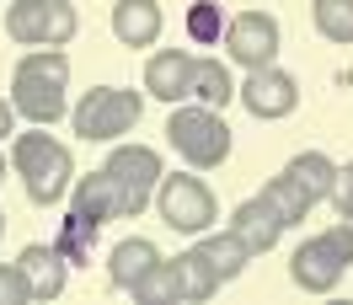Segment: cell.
Returning <instances> with one entry per match:
<instances>
[{
	"instance_id": "2e32d148",
	"label": "cell",
	"mask_w": 353,
	"mask_h": 305,
	"mask_svg": "<svg viewBox=\"0 0 353 305\" xmlns=\"http://www.w3.org/2000/svg\"><path fill=\"white\" fill-rule=\"evenodd\" d=\"M155 262H161V252H155V241H145V236H129V241H118L112 246V262H108V279H112V289H123L129 295L134 284L150 273Z\"/></svg>"
},
{
	"instance_id": "8fae6325",
	"label": "cell",
	"mask_w": 353,
	"mask_h": 305,
	"mask_svg": "<svg viewBox=\"0 0 353 305\" xmlns=\"http://www.w3.org/2000/svg\"><path fill=\"white\" fill-rule=\"evenodd\" d=\"M230 230L246 241V252H252V257H263V252H273V246H279V236H284L289 225H284V215H279V209L257 193V198H246V204H236Z\"/></svg>"
},
{
	"instance_id": "9c48e42d",
	"label": "cell",
	"mask_w": 353,
	"mask_h": 305,
	"mask_svg": "<svg viewBox=\"0 0 353 305\" xmlns=\"http://www.w3.org/2000/svg\"><path fill=\"white\" fill-rule=\"evenodd\" d=\"M225 54L236 59L241 70H268L279 59V43H284V32L279 22L268 17V11H241V17H230L225 22Z\"/></svg>"
},
{
	"instance_id": "f546056e",
	"label": "cell",
	"mask_w": 353,
	"mask_h": 305,
	"mask_svg": "<svg viewBox=\"0 0 353 305\" xmlns=\"http://www.w3.org/2000/svg\"><path fill=\"white\" fill-rule=\"evenodd\" d=\"M0 236H6V215H0Z\"/></svg>"
},
{
	"instance_id": "6da1fadb",
	"label": "cell",
	"mask_w": 353,
	"mask_h": 305,
	"mask_svg": "<svg viewBox=\"0 0 353 305\" xmlns=\"http://www.w3.org/2000/svg\"><path fill=\"white\" fill-rule=\"evenodd\" d=\"M65 86H70V54L65 48H32V54H22L17 70H11V108L22 112L27 124L54 129L70 112Z\"/></svg>"
},
{
	"instance_id": "9a60e30c",
	"label": "cell",
	"mask_w": 353,
	"mask_h": 305,
	"mask_svg": "<svg viewBox=\"0 0 353 305\" xmlns=\"http://www.w3.org/2000/svg\"><path fill=\"white\" fill-rule=\"evenodd\" d=\"M70 215L91 219L97 230H102L108 219H123V215H118V188H112V177L108 172L75 177V182H70Z\"/></svg>"
},
{
	"instance_id": "44dd1931",
	"label": "cell",
	"mask_w": 353,
	"mask_h": 305,
	"mask_svg": "<svg viewBox=\"0 0 353 305\" xmlns=\"http://www.w3.org/2000/svg\"><path fill=\"white\" fill-rule=\"evenodd\" d=\"M263 198L273 204V209H279V215H284V225H305V215L316 209V198H310L289 172H279L273 182H263Z\"/></svg>"
},
{
	"instance_id": "e0dca14e",
	"label": "cell",
	"mask_w": 353,
	"mask_h": 305,
	"mask_svg": "<svg viewBox=\"0 0 353 305\" xmlns=\"http://www.w3.org/2000/svg\"><path fill=\"white\" fill-rule=\"evenodd\" d=\"M199 252L209 257V268L220 273V284L241 279V273H246V262H252V252H246V241L236 236V230H203Z\"/></svg>"
},
{
	"instance_id": "484cf974",
	"label": "cell",
	"mask_w": 353,
	"mask_h": 305,
	"mask_svg": "<svg viewBox=\"0 0 353 305\" xmlns=\"http://www.w3.org/2000/svg\"><path fill=\"white\" fill-rule=\"evenodd\" d=\"M0 305H32V279L22 262H0Z\"/></svg>"
},
{
	"instance_id": "ac0fdd59",
	"label": "cell",
	"mask_w": 353,
	"mask_h": 305,
	"mask_svg": "<svg viewBox=\"0 0 353 305\" xmlns=\"http://www.w3.org/2000/svg\"><path fill=\"white\" fill-rule=\"evenodd\" d=\"M284 172L294 177V182H300V188H305L316 204L337 193V161H332V155H321V150H300V155L284 166Z\"/></svg>"
},
{
	"instance_id": "ffe728a7",
	"label": "cell",
	"mask_w": 353,
	"mask_h": 305,
	"mask_svg": "<svg viewBox=\"0 0 353 305\" xmlns=\"http://www.w3.org/2000/svg\"><path fill=\"white\" fill-rule=\"evenodd\" d=\"M176 279H182V300H214V289H220V273H214V268H209V257H203L199 246H193V252H176Z\"/></svg>"
},
{
	"instance_id": "603a6c76",
	"label": "cell",
	"mask_w": 353,
	"mask_h": 305,
	"mask_svg": "<svg viewBox=\"0 0 353 305\" xmlns=\"http://www.w3.org/2000/svg\"><path fill=\"white\" fill-rule=\"evenodd\" d=\"M310 22L327 43H353V0H310Z\"/></svg>"
},
{
	"instance_id": "7a4b0ae2",
	"label": "cell",
	"mask_w": 353,
	"mask_h": 305,
	"mask_svg": "<svg viewBox=\"0 0 353 305\" xmlns=\"http://www.w3.org/2000/svg\"><path fill=\"white\" fill-rule=\"evenodd\" d=\"M11 172L22 177V193L38 209H54L59 198H70L75 155H70V145H59L54 134H43L32 124L27 134H11Z\"/></svg>"
},
{
	"instance_id": "5b68a950",
	"label": "cell",
	"mask_w": 353,
	"mask_h": 305,
	"mask_svg": "<svg viewBox=\"0 0 353 305\" xmlns=\"http://www.w3.org/2000/svg\"><path fill=\"white\" fill-rule=\"evenodd\" d=\"M145 112V97L129 86H91L75 108H70V129L81 134L86 145H118L123 134H134Z\"/></svg>"
},
{
	"instance_id": "d4e9b609",
	"label": "cell",
	"mask_w": 353,
	"mask_h": 305,
	"mask_svg": "<svg viewBox=\"0 0 353 305\" xmlns=\"http://www.w3.org/2000/svg\"><path fill=\"white\" fill-rule=\"evenodd\" d=\"M225 22H230V17H225L214 0H193V6H188V38H193V43H220Z\"/></svg>"
},
{
	"instance_id": "4316f807",
	"label": "cell",
	"mask_w": 353,
	"mask_h": 305,
	"mask_svg": "<svg viewBox=\"0 0 353 305\" xmlns=\"http://www.w3.org/2000/svg\"><path fill=\"white\" fill-rule=\"evenodd\" d=\"M332 204H337V215L353 225V161H348V166H337V193H332Z\"/></svg>"
},
{
	"instance_id": "3957f363",
	"label": "cell",
	"mask_w": 353,
	"mask_h": 305,
	"mask_svg": "<svg viewBox=\"0 0 353 305\" xmlns=\"http://www.w3.org/2000/svg\"><path fill=\"white\" fill-rule=\"evenodd\" d=\"M166 145H172L193 172H214V166L230 161V124L220 118V108H203V102L172 108V118H166Z\"/></svg>"
},
{
	"instance_id": "cb8c5ba5",
	"label": "cell",
	"mask_w": 353,
	"mask_h": 305,
	"mask_svg": "<svg viewBox=\"0 0 353 305\" xmlns=\"http://www.w3.org/2000/svg\"><path fill=\"white\" fill-rule=\"evenodd\" d=\"M91 241H97V225H91V219H81V215H65V225H59V241H54V246H59V257L75 268V262L91 257Z\"/></svg>"
},
{
	"instance_id": "5bb4252c",
	"label": "cell",
	"mask_w": 353,
	"mask_h": 305,
	"mask_svg": "<svg viewBox=\"0 0 353 305\" xmlns=\"http://www.w3.org/2000/svg\"><path fill=\"white\" fill-rule=\"evenodd\" d=\"M27 268V279H32V300H59L70 284V262L59 257V246L54 241H32V246H22V257H17Z\"/></svg>"
},
{
	"instance_id": "ba28073f",
	"label": "cell",
	"mask_w": 353,
	"mask_h": 305,
	"mask_svg": "<svg viewBox=\"0 0 353 305\" xmlns=\"http://www.w3.org/2000/svg\"><path fill=\"white\" fill-rule=\"evenodd\" d=\"M155 209H161V219H166L172 230H182V236H203V230L220 219V204L209 193V182H203V177H188V172L161 177Z\"/></svg>"
},
{
	"instance_id": "7c38bea8",
	"label": "cell",
	"mask_w": 353,
	"mask_h": 305,
	"mask_svg": "<svg viewBox=\"0 0 353 305\" xmlns=\"http://www.w3.org/2000/svg\"><path fill=\"white\" fill-rule=\"evenodd\" d=\"M193 59H199V54H188V48H161V54H150V65H145V91L176 108L182 97H193Z\"/></svg>"
},
{
	"instance_id": "277c9868",
	"label": "cell",
	"mask_w": 353,
	"mask_h": 305,
	"mask_svg": "<svg viewBox=\"0 0 353 305\" xmlns=\"http://www.w3.org/2000/svg\"><path fill=\"white\" fill-rule=\"evenodd\" d=\"M353 268V225L348 219H337L332 230L321 236H305L294 246V257H289V279L300 284L305 295H332L343 273Z\"/></svg>"
},
{
	"instance_id": "4fadbf2b",
	"label": "cell",
	"mask_w": 353,
	"mask_h": 305,
	"mask_svg": "<svg viewBox=\"0 0 353 305\" xmlns=\"http://www.w3.org/2000/svg\"><path fill=\"white\" fill-rule=\"evenodd\" d=\"M161 27H166L161 0H118V6H112V38H118L123 48L161 43Z\"/></svg>"
},
{
	"instance_id": "83f0119b",
	"label": "cell",
	"mask_w": 353,
	"mask_h": 305,
	"mask_svg": "<svg viewBox=\"0 0 353 305\" xmlns=\"http://www.w3.org/2000/svg\"><path fill=\"white\" fill-rule=\"evenodd\" d=\"M6 134H17V108L0 97V139H6Z\"/></svg>"
},
{
	"instance_id": "52a82bcc",
	"label": "cell",
	"mask_w": 353,
	"mask_h": 305,
	"mask_svg": "<svg viewBox=\"0 0 353 305\" xmlns=\"http://www.w3.org/2000/svg\"><path fill=\"white\" fill-rule=\"evenodd\" d=\"M102 172H108L112 188H118V215L139 219L145 204L155 198V188H161L166 166H161V150H150V145H112V155H108Z\"/></svg>"
},
{
	"instance_id": "30bf717a",
	"label": "cell",
	"mask_w": 353,
	"mask_h": 305,
	"mask_svg": "<svg viewBox=\"0 0 353 305\" xmlns=\"http://www.w3.org/2000/svg\"><path fill=\"white\" fill-rule=\"evenodd\" d=\"M236 97H241V108L252 112V118L279 124V118H289V112L300 108V81H294L289 70H279V65L246 70V81L236 86Z\"/></svg>"
},
{
	"instance_id": "8992f818",
	"label": "cell",
	"mask_w": 353,
	"mask_h": 305,
	"mask_svg": "<svg viewBox=\"0 0 353 305\" xmlns=\"http://www.w3.org/2000/svg\"><path fill=\"white\" fill-rule=\"evenodd\" d=\"M81 32L70 0H11L6 6V38L22 48H65Z\"/></svg>"
},
{
	"instance_id": "7402d4cb",
	"label": "cell",
	"mask_w": 353,
	"mask_h": 305,
	"mask_svg": "<svg viewBox=\"0 0 353 305\" xmlns=\"http://www.w3.org/2000/svg\"><path fill=\"white\" fill-rule=\"evenodd\" d=\"M129 295H134L139 305H182V279H176V262L161 257L150 273H145V279L129 289Z\"/></svg>"
},
{
	"instance_id": "d6986e66",
	"label": "cell",
	"mask_w": 353,
	"mask_h": 305,
	"mask_svg": "<svg viewBox=\"0 0 353 305\" xmlns=\"http://www.w3.org/2000/svg\"><path fill=\"white\" fill-rule=\"evenodd\" d=\"M193 97H199L203 108H220L225 112V102H236L230 65H220V59H193Z\"/></svg>"
},
{
	"instance_id": "f1b7e54d",
	"label": "cell",
	"mask_w": 353,
	"mask_h": 305,
	"mask_svg": "<svg viewBox=\"0 0 353 305\" xmlns=\"http://www.w3.org/2000/svg\"><path fill=\"white\" fill-rule=\"evenodd\" d=\"M0 182H6V155H0Z\"/></svg>"
}]
</instances>
